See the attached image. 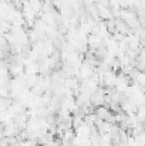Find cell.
I'll return each instance as SVG.
<instances>
[{"mask_svg":"<svg viewBox=\"0 0 145 146\" xmlns=\"http://www.w3.org/2000/svg\"><path fill=\"white\" fill-rule=\"evenodd\" d=\"M90 133H91V126H88L86 122L78 125L76 128V132H74V135L80 136V138H90Z\"/></svg>","mask_w":145,"mask_h":146,"instance_id":"1","label":"cell"}]
</instances>
